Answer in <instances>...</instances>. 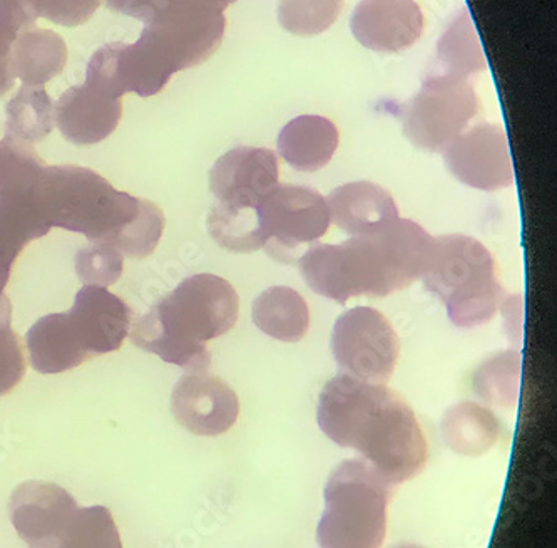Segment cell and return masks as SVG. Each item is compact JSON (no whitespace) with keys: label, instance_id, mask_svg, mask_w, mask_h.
I'll list each match as a JSON object with an SVG mask.
<instances>
[{"label":"cell","instance_id":"6da1fadb","mask_svg":"<svg viewBox=\"0 0 557 548\" xmlns=\"http://www.w3.org/2000/svg\"><path fill=\"white\" fill-rule=\"evenodd\" d=\"M317 422L326 438L362 454L391 485L412 479L428 463V441L416 413L382 382L341 373L320 392Z\"/></svg>","mask_w":557,"mask_h":548},{"label":"cell","instance_id":"7a4b0ae2","mask_svg":"<svg viewBox=\"0 0 557 548\" xmlns=\"http://www.w3.org/2000/svg\"><path fill=\"white\" fill-rule=\"evenodd\" d=\"M30 193L51 229L113 245L124 257H149L163 239L166 220L158 205L120 192L89 168L44 165Z\"/></svg>","mask_w":557,"mask_h":548},{"label":"cell","instance_id":"3957f363","mask_svg":"<svg viewBox=\"0 0 557 548\" xmlns=\"http://www.w3.org/2000/svg\"><path fill=\"white\" fill-rule=\"evenodd\" d=\"M432 239L419 223L398 217L344 244L313 245L298 269L311 291L341 305L359 295L387 297L422 277Z\"/></svg>","mask_w":557,"mask_h":548},{"label":"cell","instance_id":"277c9868","mask_svg":"<svg viewBox=\"0 0 557 548\" xmlns=\"http://www.w3.org/2000/svg\"><path fill=\"white\" fill-rule=\"evenodd\" d=\"M239 297L232 283L214 273H196L156 302L131 327V342L186 373H208V342L232 331Z\"/></svg>","mask_w":557,"mask_h":548},{"label":"cell","instance_id":"5b68a950","mask_svg":"<svg viewBox=\"0 0 557 548\" xmlns=\"http://www.w3.org/2000/svg\"><path fill=\"white\" fill-rule=\"evenodd\" d=\"M420 279L444 302L454 326L462 329L484 326L503 304L496 260L474 236H434Z\"/></svg>","mask_w":557,"mask_h":548},{"label":"cell","instance_id":"8992f818","mask_svg":"<svg viewBox=\"0 0 557 548\" xmlns=\"http://www.w3.org/2000/svg\"><path fill=\"white\" fill-rule=\"evenodd\" d=\"M392 487L366 460H345L326 482L317 528L320 548H381Z\"/></svg>","mask_w":557,"mask_h":548},{"label":"cell","instance_id":"52a82bcc","mask_svg":"<svg viewBox=\"0 0 557 548\" xmlns=\"http://www.w3.org/2000/svg\"><path fill=\"white\" fill-rule=\"evenodd\" d=\"M232 0H166L141 33L164 64L173 71L203 64L225 37V11Z\"/></svg>","mask_w":557,"mask_h":548},{"label":"cell","instance_id":"ba28073f","mask_svg":"<svg viewBox=\"0 0 557 548\" xmlns=\"http://www.w3.org/2000/svg\"><path fill=\"white\" fill-rule=\"evenodd\" d=\"M481 113L471 77L429 71L420 92L404 106V135L412 145L441 151Z\"/></svg>","mask_w":557,"mask_h":548},{"label":"cell","instance_id":"9c48e42d","mask_svg":"<svg viewBox=\"0 0 557 548\" xmlns=\"http://www.w3.org/2000/svg\"><path fill=\"white\" fill-rule=\"evenodd\" d=\"M333 360L355 378L385 382L394 376L400 356V339L381 310L354 307L342 314L330 339Z\"/></svg>","mask_w":557,"mask_h":548},{"label":"cell","instance_id":"30bf717a","mask_svg":"<svg viewBox=\"0 0 557 548\" xmlns=\"http://www.w3.org/2000/svg\"><path fill=\"white\" fill-rule=\"evenodd\" d=\"M123 95L98 65L87 64L86 81L70 87L55 102V123L76 146L98 145L113 135L123 118Z\"/></svg>","mask_w":557,"mask_h":548},{"label":"cell","instance_id":"8fae6325","mask_svg":"<svg viewBox=\"0 0 557 548\" xmlns=\"http://www.w3.org/2000/svg\"><path fill=\"white\" fill-rule=\"evenodd\" d=\"M258 220L267 245L283 248L315 244L330 227L326 200L308 186L276 185L258 205Z\"/></svg>","mask_w":557,"mask_h":548},{"label":"cell","instance_id":"7c38bea8","mask_svg":"<svg viewBox=\"0 0 557 548\" xmlns=\"http://www.w3.org/2000/svg\"><path fill=\"white\" fill-rule=\"evenodd\" d=\"M445 165L463 185L497 192L515 182V167L503 127L479 123L442 149Z\"/></svg>","mask_w":557,"mask_h":548},{"label":"cell","instance_id":"4fadbf2b","mask_svg":"<svg viewBox=\"0 0 557 548\" xmlns=\"http://www.w3.org/2000/svg\"><path fill=\"white\" fill-rule=\"evenodd\" d=\"M73 495L55 484L26 482L9 501V516L29 548H59L76 516Z\"/></svg>","mask_w":557,"mask_h":548},{"label":"cell","instance_id":"5bb4252c","mask_svg":"<svg viewBox=\"0 0 557 548\" xmlns=\"http://www.w3.org/2000/svg\"><path fill=\"white\" fill-rule=\"evenodd\" d=\"M278 179V158L272 149L239 146L218 158L210 170V188L216 204L258 208Z\"/></svg>","mask_w":557,"mask_h":548},{"label":"cell","instance_id":"9a60e30c","mask_svg":"<svg viewBox=\"0 0 557 548\" xmlns=\"http://www.w3.org/2000/svg\"><path fill=\"white\" fill-rule=\"evenodd\" d=\"M171 411L188 431L220 436L235 426L239 400L223 379L208 373H188L173 388Z\"/></svg>","mask_w":557,"mask_h":548},{"label":"cell","instance_id":"2e32d148","mask_svg":"<svg viewBox=\"0 0 557 548\" xmlns=\"http://www.w3.org/2000/svg\"><path fill=\"white\" fill-rule=\"evenodd\" d=\"M425 17L416 0H362L351 15L355 39L370 51L397 54L419 42Z\"/></svg>","mask_w":557,"mask_h":548},{"label":"cell","instance_id":"e0dca14e","mask_svg":"<svg viewBox=\"0 0 557 548\" xmlns=\"http://www.w3.org/2000/svg\"><path fill=\"white\" fill-rule=\"evenodd\" d=\"M71 322L89 356L114 353L123 345L135 322L129 305L113 292L98 285H84L77 292Z\"/></svg>","mask_w":557,"mask_h":548},{"label":"cell","instance_id":"ac0fdd59","mask_svg":"<svg viewBox=\"0 0 557 548\" xmlns=\"http://www.w3.org/2000/svg\"><path fill=\"white\" fill-rule=\"evenodd\" d=\"M33 183L0 192V295L21 252L51 230L34 204Z\"/></svg>","mask_w":557,"mask_h":548},{"label":"cell","instance_id":"d6986e66","mask_svg":"<svg viewBox=\"0 0 557 548\" xmlns=\"http://www.w3.org/2000/svg\"><path fill=\"white\" fill-rule=\"evenodd\" d=\"M330 222L350 236L372 232L400 217L394 196L372 182H354L332 190L325 198Z\"/></svg>","mask_w":557,"mask_h":548},{"label":"cell","instance_id":"ffe728a7","mask_svg":"<svg viewBox=\"0 0 557 548\" xmlns=\"http://www.w3.org/2000/svg\"><path fill=\"white\" fill-rule=\"evenodd\" d=\"M26 345L39 375H61L89 360L67 313L40 317L27 331Z\"/></svg>","mask_w":557,"mask_h":548},{"label":"cell","instance_id":"44dd1931","mask_svg":"<svg viewBox=\"0 0 557 548\" xmlns=\"http://www.w3.org/2000/svg\"><path fill=\"white\" fill-rule=\"evenodd\" d=\"M338 143L341 133L329 118L304 114L280 131L278 153L294 170L315 173L330 163Z\"/></svg>","mask_w":557,"mask_h":548},{"label":"cell","instance_id":"7402d4cb","mask_svg":"<svg viewBox=\"0 0 557 548\" xmlns=\"http://www.w3.org/2000/svg\"><path fill=\"white\" fill-rule=\"evenodd\" d=\"M67 46L54 31L30 27L12 46V74L27 86H44L64 71Z\"/></svg>","mask_w":557,"mask_h":548},{"label":"cell","instance_id":"603a6c76","mask_svg":"<svg viewBox=\"0 0 557 548\" xmlns=\"http://www.w3.org/2000/svg\"><path fill=\"white\" fill-rule=\"evenodd\" d=\"M255 326L280 342H298L310 329V309L297 291L270 288L251 305Z\"/></svg>","mask_w":557,"mask_h":548},{"label":"cell","instance_id":"cb8c5ba5","mask_svg":"<svg viewBox=\"0 0 557 548\" xmlns=\"http://www.w3.org/2000/svg\"><path fill=\"white\" fill-rule=\"evenodd\" d=\"M496 414L481 404L462 401L445 411L442 438L445 445L463 456H481L499 440Z\"/></svg>","mask_w":557,"mask_h":548},{"label":"cell","instance_id":"d4e9b609","mask_svg":"<svg viewBox=\"0 0 557 548\" xmlns=\"http://www.w3.org/2000/svg\"><path fill=\"white\" fill-rule=\"evenodd\" d=\"M432 70L459 77H471L487 70L484 49L466 8L442 34L437 46V61Z\"/></svg>","mask_w":557,"mask_h":548},{"label":"cell","instance_id":"484cf974","mask_svg":"<svg viewBox=\"0 0 557 548\" xmlns=\"http://www.w3.org/2000/svg\"><path fill=\"white\" fill-rule=\"evenodd\" d=\"M55 124V105L44 86L22 84L5 108V136L36 145L51 135Z\"/></svg>","mask_w":557,"mask_h":548},{"label":"cell","instance_id":"4316f807","mask_svg":"<svg viewBox=\"0 0 557 548\" xmlns=\"http://www.w3.org/2000/svg\"><path fill=\"white\" fill-rule=\"evenodd\" d=\"M207 226L211 239L225 251L251 254L267 247L258 220V208H232L214 204Z\"/></svg>","mask_w":557,"mask_h":548},{"label":"cell","instance_id":"83f0119b","mask_svg":"<svg viewBox=\"0 0 557 548\" xmlns=\"http://www.w3.org/2000/svg\"><path fill=\"white\" fill-rule=\"evenodd\" d=\"M521 364L518 351H504L488 357L472 379L478 397L493 406H515L521 386Z\"/></svg>","mask_w":557,"mask_h":548},{"label":"cell","instance_id":"f1b7e54d","mask_svg":"<svg viewBox=\"0 0 557 548\" xmlns=\"http://www.w3.org/2000/svg\"><path fill=\"white\" fill-rule=\"evenodd\" d=\"M344 4L345 0H280V26L295 36H317L337 22Z\"/></svg>","mask_w":557,"mask_h":548},{"label":"cell","instance_id":"f546056e","mask_svg":"<svg viewBox=\"0 0 557 548\" xmlns=\"http://www.w3.org/2000/svg\"><path fill=\"white\" fill-rule=\"evenodd\" d=\"M26 376V360L18 336L12 329V305L0 295V397H5Z\"/></svg>","mask_w":557,"mask_h":548},{"label":"cell","instance_id":"4dcf8cb0","mask_svg":"<svg viewBox=\"0 0 557 548\" xmlns=\"http://www.w3.org/2000/svg\"><path fill=\"white\" fill-rule=\"evenodd\" d=\"M77 279L84 285L109 288L123 276L124 255L113 245L92 244L76 254Z\"/></svg>","mask_w":557,"mask_h":548},{"label":"cell","instance_id":"1f68e13d","mask_svg":"<svg viewBox=\"0 0 557 548\" xmlns=\"http://www.w3.org/2000/svg\"><path fill=\"white\" fill-rule=\"evenodd\" d=\"M101 5V0H40L39 15L58 26L77 27L86 24Z\"/></svg>","mask_w":557,"mask_h":548},{"label":"cell","instance_id":"d6a6232c","mask_svg":"<svg viewBox=\"0 0 557 548\" xmlns=\"http://www.w3.org/2000/svg\"><path fill=\"white\" fill-rule=\"evenodd\" d=\"M40 0H0V15L22 33L36 26Z\"/></svg>","mask_w":557,"mask_h":548},{"label":"cell","instance_id":"836d02e7","mask_svg":"<svg viewBox=\"0 0 557 548\" xmlns=\"http://www.w3.org/2000/svg\"><path fill=\"white\" fill-rule=\"evenodd\" d=\"M18 31L0 15V98L8 95L14 87V74L11 68V52Z\"/></svg>","mask_w":557,"mask_h":548},{"label":"cell","instance_id":"e575fe53","mask_svg":"<svg viewBox=\"0 0 557 548\" xmlns=\"http://www.w3.org/2000/svg\"><path fill=\"white\" fill-rule=\"evenodd\" d=\"M164 2L166 0H104L109 11L139 19L145 24L163 9Z\"/></svg>","mask_w":557,"mask_h":548},{"label":"cell","instance_id":"d590c367","mask_svg":"<svg viewBox=\"0 0 557 548\" xmlns=\"http://www.w3.org/2000/svg\"><path fill=\"white\" fill-rule=\"evenodd\" d=\"M504 320L509 339L521 344L522 338V297L521 294L510 295L503 301Z\"/></svg>","mask_w":557,"mask_h":548},{"label":"cell","instance_id":"8d00e7d4","mask_svg":"<svg viewBox=\"0 0 557 548\" xmlns=\"http://www.w3.org/2000/svg\"><path fill=\"white\" fill-rule=\"evenodd\" d=\"M395 548H423V547H420V545L404 544V545H398V547H395Z\"/></svg>","mask_w":557,"mask_h":548},{"label":"cell","instance_id":"74e56055","mask_svg":"<svg viewBox=\"0 0 557 548\" xmlns=\"http://www.w3.org/2000/svg\"><path fill=\"white\" fill-rule=\"evenodd\" d=\"M233 4H235L236 0H232Z\"/></svg>","mask_w":557,"mask_h":548}]
</instances>
